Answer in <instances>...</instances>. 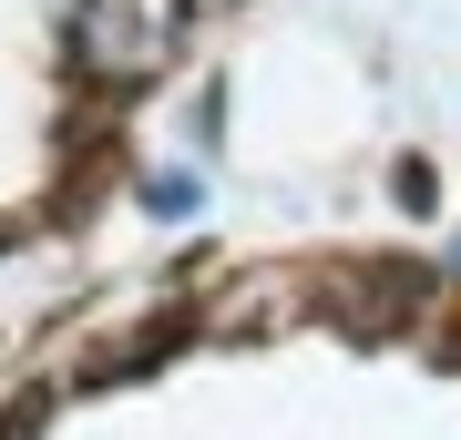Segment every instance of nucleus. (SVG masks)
I'll list each match as a JSON object with an SVG mask.
<instances>
[{
  "mask_svg": "<svg viewBox=\"0 0 461 440\" xmlns=\"http://www.w3.org/2000/svg\"><path fill=\"white\" fill-rule=\"evenodd\" d=\"M175 31H185V0H83L72 62L93 82H113V93H133V82H154L175 62Z\"/></svg>",
  "mask_w": 461,
  "mask_h": 440,
  "instance_id": "nucleus-1",
  "label": "nucleus"
},
{
  "mask_svg": "<svg viewBox=\"0 0 461 440\" xmlns=\"http://www.w3.org/2000/svg\"><path fill=\"white\" fill-rule=\"evenodd\" d=\"M430 308V277L420 266H400V256H369L359 277H348V297H339V328L359 348H379V338H400V328H411Z\"/></svg>",
  "mask_w": 461,
  "mask_h": 440,
  "instance_id": "nucleus-2",
  "label": "nucleus"
},
{
  "mask_svg": "<svg viewBox=\"0 0 461 440\" xmlns=\"http://www.w3.org/2000/svg\"><path fill=\"white\" fill-rule=\"evenodd\" d=\"M390 195L411 205V215H441V205H430V195H441V175H430V154H400V164H390Z\"/></svg>",
  "mask_w": 461,
  "mask_h": 440,
  "instance_id": "nucleus-3",
  "label": "nucleus"
}]
</instances>
